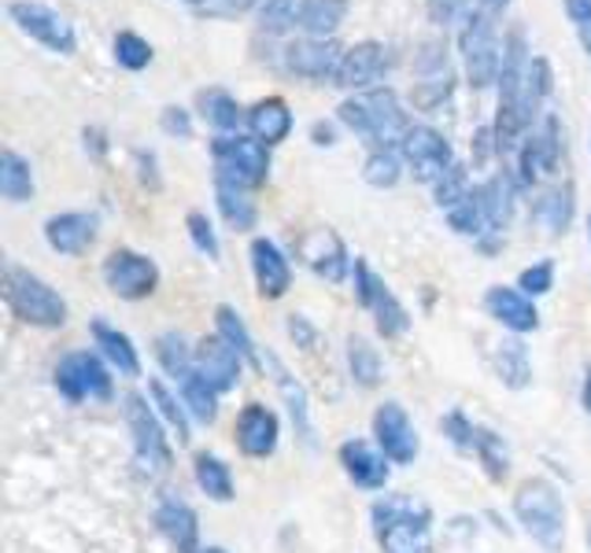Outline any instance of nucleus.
I'll list each match as a JSON object with an SVG mask.
<instances>
[{
  "label": "nucleus",
  "instance_id": "f257e3e1",
  "mask_svg": "<svg viewBox=\"0 0 591 553\" xmlns=\"http://www.w3.org/2000/svg\"><path fill=\"white\" fill-rule=\"evenodd\" d=\"M336 118L352 133H359L366 144H374V148L403 144V133L411 129V122L400 107V96L392 88H366L359 96H348L336 107Z\"/></svg>",
  "mask_w": 591,
  "mask_h": 553
},
{
  "label": "nucleus",
  "instance_id": "3c124183",
  "mask_svg": "<svg viewBox=\"0 0 591 553\" xmlns=\"http://www.w3.org/2000/svg\"><path fill=\"white\" fill-rule=\"evenodd\" d=\"M566 15L577 27V38L591 60V0H566Z\"/></svg>",
  "mask_w": 591,
  "mask_h": 553
},
{
  "label": "nucleus",
  "instance_id": "ea45409f",
  "mask_svg": "<svg viewBox=\"0 0 591 553\" xmlns=\"http://www.w3.org/2000/svg\"><path fill=\"white\" fill-rule=\"evenodd\" d=\"M300 8L303 0H262L259 8V30L270 33V38H281L300 27Z\"/></svg>",
  "mask_w": 591,
  "mask_h": 553
},
{
  "label": "nucleus",
  "instance_id": "c85d7f7f",
  "mask_svg": "<svg viewBox=\"0 0 591 553\" xmlns=\"http://www.w3.org/2000/svg\"><path fill=\"white\" fill-rule=\"evenodd\" d=\"M196 104H200V115L207 126H215L218 133H237L240 122H248V111L237 104L234 93H226V88H204L200 96H196Z\"/></svg>",
  "mask_w": 591,
  "mask_h": 553
},
{
  "label": "nucleus",
  "instance_id": "473e14b6",
  "mask_svg": "<svg viewBox=\"0 0 591 553\" xmlns=\"http://www.w3.org/2000/svg\"><path fill=\"white\" fill-rule=\"evenodd\" d=\"M532 218L540 221L547 232H566L569 221H573V185H562V188L543 192L540 199H536Z\"/></svg>",
  "mask_w": 591,
  "mask_h": 553
},
{
  "label": "nucleus",
  "instance_id": "2eb2a0df",
  "mask_svg": "<svg viewBox=\"0 0 591 553\" xmlns=\"http://www.w3.org/2000/svg\"><path fill=\"white\" fill-rule=\"evenodd\" d=\"M374 436H377L381 453H385L388 461L411 465L414 458H418V431H414L407 409H403L400 403L377 406V414H374Z\"/></svg>",
  "mask_w": 591,
  "mask_h": 553
},
{
  "label": "nucleus",
  "instance_id": "39448f33",
  "mask_svg": "<svg viewBox=\"0 0 591 553\" xmlns=\"http://www.w3.org/2000/svg\"><path fill=\"white\" fill-rule=\"evenodd\" d=\"M4 299L12 306V314L27 325L38 328H60L68 325V303L49 281H41L38 273L23 270V265H8L4 270Z\"/></svg>",
  "mask_w": 591,
  "mask_h": 553
},
{
  "label": "nucleus",
  "instance_id": "69168bd1",
  "mask_svg": "<svg viewBox=\"0 0 591 553\" xmlns=\"http://www.w3.org/2000/svg\"><path fill=\"white\" fill-rule=\"evenodd\" d=\"M588 237H591V218H588Z\"/></svg>",
  "mask_w": 591,
  "mask_h": 553
},
{
  "label": "nucleus",
  "instance_id": "13d9d810",
  "mask_svg": "<svg viewBox=\"0 0 591 553\" xmlns=\"http://www.w3.org/2000/svg\"><path fill=\"white\" fill-rule=\"evenodd\" d=\"M93 148V155H104L107 140H104V129H85V152Z\"/></svg>",
  "mask_w": 591,
  "mask_h": 553
},
{
  "label": "nucleus",
  "instance_id": "c756f323",
  "mask_svg": "<svg viewBox=\"0 0 591 553\" xmlns=\"http://www.w3.org/2000/svg\"><path fill=\"white\" fill-rule=\"evenodd\" d=\"M0 192H4L8 204H27L34 199V166L23 159L15 148L0 152Z\"/></svg>",
  "mask_w": 591,
  "mask_h": 553
},
{
  "label": "nucleus",
  "instance_id": "4be33fe9",
  "mask_svg": "<svg viewBox=\"0 0 591 553\" xmlns=\"http://www.w3.org/2000/svg\"><path fill=\"white\" fill-rule=\"evenodd\" d=\"M45 240L52 251L60 254H82L85 248H93L96 240V215L85 210H63L45 221Z\"/></svg>",
  "mask_w": 591,
  "mask_h": 553
},
{
  "label": "nucleus",
  "instance_id": "37998d69",
  "mask_svg": "<svg viewBox=\"0 0 591 553\" xmlns=\"http://www.w3.org/2000/svg\"><path fill=\"white\" fill-rule=\"evenodd\" d=\"M400 174H403V163H400V155L392 152V148H374L366 155V163H363V177H366V185H374V188H392L400 181Z\"/></svg>",
  "mask_w": 591,
  "mask_h": 553
},
{
  "label": "nucleus",
  "instance_id": "a18cd8bd",
  "mask_svg": "<svg viewBox=\"0 0 591 553\" xmlns=\"http://www.w3.org/2000/svg\"><path fill=\"white\" fill-rule=\"evenodd\" d=\"M148 392H152V398H156L159 417L167 420L174 431H178V442H189V417H185V406H178V398H174L167 387H163V380H152Z\"/></svg>",
  "mask_w": 591,
  "mask_h": 553
},
{
  "label": "nucleus",
  "instance_id": "f03ea898",
  "mask_svg": "<svg viewBox=\"0 0 591 553\" xmlns=\"http://www.w3.org/2000/svg\"><path fill=\"white\" fill-rule=\"evenodd\" d=\"M433 513L411 494H385L374 502V531L385 553H433Z\"/></svg>",
  "mask_w": 591,
  "mask_h": 553
},
{
  "label": "nucleus",
  "instance_id": "4c0bfd02",
  "mask_svg": "<svg viewBox=\"0 0 591 553\" xmlns=\"http://www.w3.org/2000/svg\"><path fill=\"white\" fill-rule=\"evenodd\" d=\"M551 88H554V74H551V63L543 60V55H536L532 60V71H529V85H525V96H521V107H525V122H532L540 118V107H543V100L551 96Z\"/></svg>",
  "mask_w": 591,
  "mask_h": 553
},
{
  "label": "nucleus",
  "instance_id": "09e8293b",
  "mask_svg": "<svg viewBox=\"0 0 591 553\" xmlns=\"http://www.w3.org/2000/svg\"><path fill=\"white\" fill-rule=\"evenodd\" d=\"M518 288H521L525 295H547L554 288V262L543 259V262L529 265V270H521Z\"/></svg>",
  "mask_w": 591,
  "mask_h": 553
},
{
  "label": "nucleus",
  "instance_id": "bf43d9fd",
  "mask_svg": "<svg viewBox=\"0 0 591 553\" xmlns=\"http://www.w3.org/2000/svg\"><path fill=\"white\" fill-rule=\"evenodd\" d=\"M580 398H584V409L591 414V365H588V373H584V395H580Z\"/></svg>",
  "mask_w": 591,
  "mask_h": 553
},
{
  "label": "nucleus",
  "instance_id": "423d86ee",
  "mask_svg": "<svg viewBox=\"0 0 591 553\" xmlns=\"http://www.w3.org/2000/svg\"><path fill=\"white\" fill-rule=\"evenodd\" d=\"M458 52H463V71L474 93L499 82L502 66V44L496 33V22L485 8H469L463 19V33H458Z\"/></svg>",
  "mask_w": 591,
  "mask_h": 553
},
{
  "label": "nucleus",
  "instance_id": "c03bdc74",
  "mask_svg": "<svg viewBox=\"0 0 591 553\" xmlns=\"http://www.w3.org/2000/svg\"><path fill=\"white\" fill-rule=\"evenodd\" d=\"M474 453L480 461H485V469L491 480H502L510 469V453L507 447H502V439L496 436V431H488V428H477V439H474Z\"/></svg>",
  "mask_w": 591,
  "mask_h": 553
},
{
  "label": "nucleus",
  "instance_id": "a211bd4d",
  "mask_svg": "<svg viewBox=\"0 0 591 553\" xmlns=\"http://www.w3.org/2000/svg\"><path fill=\"white\" fill-rule=\"evenodd\" d=\"M562 155V140H558V118L547 115L540 122V129H532L525 144L518 148V170L525 185H536L543 174H551Z\"/></svg>",
  "mask_w": 591,
  "mask_h": 553
},
{
  "label": "nucleus",
  "instance_id": "9d476101",
  "mask_svg": "<svg viewBox=\"0 0 591 553\" xmlns=\"http://www.w3.org/2000/svg\"><path fill=\"white\" fill-rule=\"evenodd\" d=\"M355 292H359V303L374 314L377 332L385 340H396V336H403V332L411 328L407 306H403L400 299L392 295V288L381 281L374 270H370L366 259H355Z\"/></svg>",
  "mask_w": 591,
  "mask_h": 553
},
{
  "label": "nucleus",
  "instance_id": "0eeeda50",
  "mask_svg": "<svg viewBox=\"0 0 591 553\" xmlns=\"http://www.w3.org/2000/svg\"><path fill=\"white\" fill-rule=\"evenodd\" d=\"M211 159H215V181L222 185L259 188L270 177V148L256 137H240V133L215 137Z\"/></svg>",
  "mask_w": 591,
  "mask_h": 553
},
{
  "label": "nucleus",
  "instance_id": "dca6fc26",
  "mask_svg": "<svg viewBox=\"0 0 591 553\" xmlns=\"http://www.w3.org/2000/svg\"><path fill=\"white\" fill-rule=\"evenodd\" d=\"M240 369H245V354H240L229 340L207 336L196 343V373H200L218 395L234 392L240 380Z\"/></svg>",
  "mask_w": 591,
  "mask_h": 553
},
{
  "label": "nucleus",
  "instance_id": "e2e57ef3",
  "mask_svg": "<svg viewBox=\"0 0 591 553\" xmlns=\"http://www.w3.org/2000/svg\"><path fill=\"white\" fill-rule=\"evenodd\" d=\"M185 4H196V8H204V4H207V0H185Z\"/></svg>",
  "mask_w": 591,
  "mask_h": 553
},
{
  "label": "nucleus",
  "instance_id": "49530a36",
  "mask_svg": "<svg viewBox=\"0 0 591 553\" xmlns=\"http://www.w3.org/2000/svg\"><path fill=\"white\" fill-rule=\"evenodd\" d=\"M185 229H189L193 248L200 254H207L211 262L222 254V248H218V237H215V226H211V218H207L204 210H189V215H185Z\"/></svg>",
  "mask_w": 591,
  "mask_h": 553
},
{
  "label": "nucleus",
  "instance_id": "4468645a",
  "mask_svg": "<svg viewBox=\"0 0 591 553\" xmlns=\"http://www.w3.org/2000/svg\"><path fill=\"white\" fill-rule=\"evenodd\" d=\"M344 52L348 49H341L333 38H303L284 49V66H289L296 77L325 82V77H336V71H341Z\"/></svg>",
  "mask_w": 591,
  "mask_h": 553
},
{
  "label": "nucleus",
  "instance_id": "7ed1b4c3",
  "mask_svg": "<svg viewBox=\"0 0 591 553\" xmlns=\"http://www.w3.org/2000/svg\"><path fill=\"white\" fill-rule=\"evenodd\" d=\"M514 215V181L510 174H491L488 181H480L477 188H469V196L463 204H455L447 210L455 232L463 237H485V232H502L510 226Z\"/></svg>",
  "mask_w": 591,
  "mask_h": 553
},
{
  "label": "nucleus",
  "instance_id": "864d4df0",
  "mask_svg": "<svg viewBox=\"0 0 591 553\" xmlns=\"http://www.w3.org/2000/svg\"><path fill=\"white\" fill-rule=\"evenodd\" d=\"M256 4H259V0H207L200 11H204V15H218V19H237V15H245V11H251Z\"/></svg>",
  "mask_w": 591,
  "mask_h": 553
},
{
  "label": "nucleus",
  "instance_id": "79ce46f5",
  "mask_svg": "<svg viewBox=\"0 0 591 553\" xmlns=\"http://www.w3.org/2000/svg\"><path fill=\"white\" fill-rule=\"evenodd\" d=\"M112 49H115V63L123 66V71H134V74L145 71V66L152 63V55H156L152 52V44L134 30H118Z\"/></svg>",
  "mask_w": 591,
  "mask_h": 553
},
{
  "label": "nucleus",
  "instance_id": "6ab92c4d",
  "mask_svg": "<svg viewBox=\"0 0 591 553\" xmlns=\"http://www.w3.org/2000/svg\"><path fill=\"white\" fill-rule=\"evenodd\" d=\"M278 436H281V425H278V414H273L270 406L248 403L245 409H240L237 447L245 450L248 458H270V453L278 450Z\"/></svg>",
  "mask_w": 591,
  "mask_h": 553
},
{
  "label": "nucleus",
  "instance_id": "6e6552de",
  "mask_svg": "<svg viewBox=\"0 0 591 553\" xmlns=\"http://www.w3.org/2000/svg\"><path fill=\"white\" fill-rule=\"evenodd\" d=\"M8 19L15 22L19 33H27L30 41L45 44V49L56 55H74V49H79V38H74L71 22L63 19L56 8L41 4V0H12V4H8Z\"/></svg>",
  "mask_w": 591,
  "mask_h": 553
},
{
  "label": "nucleus",
  "instance_id": "7c9ffc66",
  "mask_svg": "<svg viewBox=\"0 0 591 553\" xmlns=\"http://www.w3.org/2000/svg\"><path fill=\"white\" fill-rule=\"evenodd\" d=\"M348 0H303L300 8V30L308 38H333L348 19Z\"/></svg>",
  "mask_w": 591,
  "mask_h": 553
},
{
  "label": "nucleus",
  "instance_id": "f3484780",
  "mask_svg": "<svg viewBox=\"0 0 591 553\" xmlns=\"http://www.w3.org/2000/svg\"><path fill=\"white\" fill-rule=\"evenodd\" d=\"M388 71V49L381 41H359L344 52L341 71H336L333 85L341 88H355V93H366L370 85L381 82Z\"/></svg>",
  "mask_w": 591,
  "mask_h": 553
},
{
  "label": "nucleus",
  "instance_id": "8fccbe9b",
  "mask_svg": "<svg viewBox=\"0 0 591 553\" xmlns=\"http://www.w3.org/2000/svg\"><path fill=\"white\" fill-rule=\"evenodd\" d=\"M159 126L167 137H178V140H189L193 137V118H189V111L178 107V104H167L159 111Z\"/></svg>",
  "mask_w": 591,
  "mask_h": 553
},
{
  "label": "nucleus",
  "instance_id": "1a4fd4ad",
  "mask_svg": "<svg viewBox=\"0 0 591 553\" xmlns=\"http://www.w3.org/2000/svg\"><path fill=\"white\" fill-rule=\"evenodd\" d=\"M400 152L411 166L414 181H422V185H436L455 166L452 140H447L440 129L425 126V122H414V126L403 133Z\"/></svg>",
  "mask_w": 591,
  "mask_h": 553
},
{
  "label": "nucleus",
  "instance_id": "5701e85b",
  "mask_svg": "<svg viewBox=\"0 0 591 553\" xmlns=\"http://www.w3.org/2000/svg\"><path fill=\"white\" fill-rule=\"evenodd\" d=\"M485 310L499 321L502 328H510V332H532L536 325H540V314H536L532 299L525 295L521 288H507V284L488 288Z\"/></svg>",
  "mask_w": 591,
  "mask_h": 553
},
{
  "label": "nucleus",
  "instance_id": "680f3d73",
  "mask_svg": "<svg viewBox=\"0 0 591 553\" xmlns=\"http://www.w3.org/2000/svg\"><path fill=\"white\" fill-rule=\"evenodd\" d=\"M200 553H226L222 546H207V550H200Z\"/></svg>",
  "mask_w": 591,
  "mask_h": 553
},
{
  "label": "nucleus",
  "instance_id": "bb28decb",
  "mask_svg": "<svg viewBox=\"0 0 591 553\" xmlns=\"http://www.w3.org/2000/svg\"><path fill=\"white\" fill-rule=\"evenodd\" d=\"M156 524L182 553H200L196 550L200 524H196V513H193L189 502H182V498H167V502L156 509Z\"/></svg>",
  "mask_w": 591,
  "mask_h": 553
},
{
  "label": "nucleus",
  "instance_id": "f704fd0d",
  "mask_svg": "<svg viewBox=\"0 0 591 553\" xmlns=\"http://www.w3.org/2000/svg\"><path fill=\"white\" fill-rule=\"evenodd\" d=\"M178 387H182V406H189V414L196 420H204V425H215V417H218V392L215 387L207 384L196 369L185 373L178 380Z\"/></svg>",
  "mask_w": 591,
  "mask_h": 553
},
{
  "label": "nucleus",
  "instance_id": "c9c22d12",
  "mask_svg": "<svg viewBox=\"0 0 591 553\" xmlns=\"http://www.w3.org/2000/svg\"><path fill=\"white\" fill-rule=\"evenodd\" d=\"M496 369H499V380L507 384V387H525V384L532 380L529 351H525L521 340L499 343V351H496Z\"/></svg>",
  "mask_w": 591,
  "mask_h": 553
},
{
  "label": "nucleus",
  "instance_id": "2f4dec72",
  "mask_svg": "<svg viewBox=\"0 0 591 553\" xmlns=\"http://www.w3.org/2000/svg\"><path fill=\"white\" fill-rule=\"evenodd\" d=\"M215 199H218V210H222V218H226L229 229H237V232L256 229L259 210H256V199L248 196V188L215 181Z\"/></svg>",
  "mask_w": 591,
  "mask_h": 553
},
{
  "label": "nucleus",
  "instance_id": "a878e982",
  "mask_svg": "<svg viewBox=\"0 0 591 553\" xmlns=\"http://www.w3.org/2000/svg\"><path fill=\"white\" fill-rule=\"evenodd\" d=\"M248 129H251V137L262 140L267 148L270 144H281L292 133L289 104H284L281 96H267V100H259V104H251L248 107Z\"/></svg>",
  "mask_w": 591,
  "mask_h": 553
},
{
  "label": "nucleus",
  "instance_id": "ddd939ff",
  "mask_svg": "<svg viewBox=\"0 0 591 553\" xmlns=\"http://www.w3.org/2000/svg\"><path fill=\"white\" fill-rule=\"evenodd\" d=\"M104 281L118 299H148L159 284V265L141 251L115 248L104 259Z\"/></svg>",
  "mask_w": 591,
  "mask_h": 553
},
{
  "label": "nucleus",
  "instance_id": "a19ab883",
  "mask_svg": "<svg viewBox=\"0 0 591 553\" xmlns=\"http://www.w3.org/2000/svg\"><path fill=\"white\" fill-rule=\"evenodd\" d=\"M215 325H218V336L234 343V347L245 354V358H251L256 365L262 362V354L256 351V340H251L248 325L240 321V314H237L234 306H218V310H215Z\"/></svg>",
  "mask_w": 591,
  "mask_h": 553
},
{
  "label": "nucleus",
  "instance_id": "b1692460",
  "mask_svg": "<svg viewBox=\"0 0 591 553\" xmlns=\"http://www.w3.org/2000/svg\"><path fill=\"white\" fill-rule=\"evenodd\" d=\"M388 458L381 450H374L370 442L363 439H348L341 447V465L348 472V480L355 487H363V491H381V487L388 483Z\"/></svg>",
  "mask_w": 591,
  "mask_h": 553
},
{
  "label": "nucleus",
  "instance_id": "9b49d317",
  "mask_svg": "<svg viewBox=\"0 0 591 553\" xmlns=\"http://www.w3.org/2000/svg\"><path fill=\"white\" fill-rule=\"evenodd\" d=\"M126 425H129V436H134V450H137V461L145 472H167L170 469V447H167V436H163V425L159 417L152 414V406L145 403V395H126Z\"/></svg>",
  "mask_w": 591,
  "mask_h": 553
},
{
  "label": "nucleus",
  "instance_id": "20e7f679",
  "mask_svg": "<svg viewBox=\"0 0 591 553\" xmlns=\"http://www.w3.org/2000/svg\"><path fill=\"white\" fill-rule=\"evenodd\" d=\"M514 513L525 535L540 542L543 550L558 553L566 546V505L554 483L547 480H525L514 494Z\"/></svg>",
  "mask_w": 591,
  "mask_h": 553
},
{
  "label": "nucleus",
  "instance_id": "052dcab7",
  "mask_svg": "<svg viewBox=\"0 0 591 553\" xmlns=\"http://www.w3.org/2000/svg\"><path fill=\"white\" fill-rule=\"evenodd\" d=\"M507 4H510V0H485L488 11H507Z\"/></svg>",
  "mask_w": 591,
  "mask_h": 553
},
{
  "label": "nucleus",
  "instance_id": "4d7b16f0",
  "mask_svg": "<svg viewBox=\"0 0 591 553\" xmlns=\"http://www.w3.org/2000/svg\"><path fill=\"white\" fill-rule=\"evenodd\" d=\"M311 140L319 144V148H333V144H336L333 122H314V126H311Z\"/></svg>",
  "mask_w": 591,
  "mask_h": 553
},
{
  "label": "nucleus",
  "instance_id": "393cba45",
  "mask_svg": "<svg viewBox=\"0 0 591 553\" xmlns=\"http://www.w3.org/2000/svg\"><path fill=\"white\" fill-rule=\"evenodd\" d=\"M300 254L308 259V265L314 273L330 276V281H344L348 273V251L341 237L333 229H314L311 237L300 240Z\"/></svg>",
  "mask_w": 591,
  "mask_h": 553
},
{
  "label": "nucleus",
  "instance_id": "f8f14e48",
  "mask_svg": "<svg viewBox=\"0 0 591 553\" xmlns=\"http://www.w3.org/2000/svg\"><path fill=\"white\" fill-rule=\"evenodd\" d=\"M56 387L68 403H85V398H112V373L104 358L93 351H74L56 365Z\"/></svg>",
  "mask_w": 591,
  "mask_h": 553
},
{
  "label": "nucleus",
  "instance_id": "de8ad7c7",
  "mask_svg": "<svg viewBox=\"0 0 591 553\" xmlns=\"http://www.w3.org/2000/svg\"><path fill=\"white\" fill-rule=\"evenodd\" d=\"M433 192H436V207H447L452 210L455 204H463V199L469 196V177H466V166H452L440 181L433 185Z\"/></svg>",
  "mask_w": 591,
  "mask_h": 553
},
{
  "label": "nucleus",
  "instance_id": "cd10ccee",
  "mask_svg": "<svg viewBox=\"0 0 591 553\" xmlns=\"http://www.w3.org/2000/svg\"><path fill=\"white\" fill-rule=\"evenodd\" d=\"M96 347H101V354L107 362H112V369H118L123 376H141V358H137V347L134 340L126 336V332L112 328L107 321H93L90 325Z\"/></svg>",
  "mask_w": 591,
  "mask_h": 553
},
{
  "label": "nucleus",
  "instance_id": "58836bf2",
  "mask_svg": "<svg viewBox=\"0 0 591 553\" xmlns=\"http://www.w3.org/2000/svg\"><path fill=\"white\" fill-rule=\"evenodd\" d=\"M348 369L359 387H377L381 384V354L370 347L363 336L348 340Z\"/></svg>",
  "mask_w": 591,
  "mask_h": 553
},
{
  "label": "nucleus",
  "instance_id": "aec40b11",
  "mask_svg": "<svg viewBox=\"0 0 591 553\" xmlns=\"http://www.w3.org/2000/svg\"><path fill=\"white\" fill-rule=\"evenodd\" d=\"M248 254H251V273H256V284H259L262 299H281L284 292H289L292 265H289V259H284V251L278 248V243L267 240V237H256Z\"/></svg>",
  "mask_w": 591,
  "mask_h": 553
},
{
  "label": "nucleus",
  "instance_id": "5fc2aeb1",
  "mask_svg": "<svg viewBox=\"0 0 591 553\" xmlns=\"http://www.w3.org/2000/svg\"><path fill=\"white\" fill-rule=\"evenodd\" d=\"M458 11H466V0H429V19L436 27H452Z\"/></svg>",
  "mask_w": 591,
  "mask_h": 553
},
{
  "label": "nucleus",
  "instance_id": "6e6d98bb",
  "mask_svg": "<svg viewBox=\"0 0 591 553\" xmlns=\"http://www.w3.org/2000/svg\"><path fill=\"white\" fill-rule=\"evenodd\" d=\"M289 336L300 340L308 351L314 347V328L308 325V317H303V314H292V317H289Z\"/></svg>",
  "mask_w": 591,
  "mask_h": 553
},
{
  "label": "nucleus",
  "instance_id": "e433bc0d",
  "mask_svg": "<svg viewBox=\"0 0 591 553\" xmlns=\"http://www.w3.org/2000/svg\"><path fill=\"white\" fill-rule=\"evenodd\" d=\"M156 358H159L163 369L174 376V380H182L185 373L196 369V351L185 343L182 332H163V336L156 340Z\"/></svg>",
  "mask_w": 591,
  "mask_h": 553
},
{
  "label": "nucleus",
  "instance_id": "412c9836",
  "mask_svg": "<svg viewBox=\"0 0 591 553\" xmlns=\"http://www.w3.org/2000/svg\"><path fill=\"white\" fill-rule=\"evenodd\" d=\"M259 369L262 373H270V380L278 384V392L284 398V406H289V417H292V425L296 431H300V439L308 442V447H314V428H311V406H308V392H303V384L296 380V376L284 369V362L278 358L273 351L262 354V362H259Z\"/></svg>",
  "mask_w": 591,
  "mask_h": 553
},
{
  "label": "nucleus",
  "instance_id": "72a5a7b5",
  "mask_svg": "<svg viewBox=\"0 0 591 553\" xmlns=\"http://www.w3.org/2000/svg\"><path fill=\"white\" fill-rule=\"evenodd\" d=\"M196 487L215 498V502H229L234 498V476H229V465L222 458H215V453H196Z\"/></svg>",
  "mask_w": 591,
  "mask_h": 553
},
{
  "label": "nucleus",
  "instance_id": "0e129e2a",
  "mask_svg": "<svg viewBox=\"0 0 591 553\" xmlns=\"http://www.w3.org/2000/svg\"><path fill=\"white\" fill-rule=\"evenodd\" d=\"M588 546H591V528H588Z\"/></svg>",
  "mask_w": 591,
  "mask_h": 553
},
{
  "label": "nucleus",
  "instance_id": "603ef678",
  "mask_svg": "<svg viewBox=\"0 0 591 553\" xmlns=\"http://www.w3.org/2000/svg\"><path fill=\"white\" fill-rule=\"evenodd\" d=\"M444 436L455 442V447H463V450H474V439H477V425H469V420L463 414H447L444 420Z\"/></svg>",
  "mask_w": 591,
  "mask_h": 553
}]
</instances>
